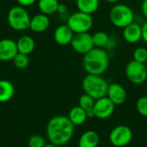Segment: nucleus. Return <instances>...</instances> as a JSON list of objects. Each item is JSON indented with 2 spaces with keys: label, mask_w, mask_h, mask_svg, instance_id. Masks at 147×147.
<instances>
[{
  "label": "nucleus",
  "mask_w": 147,
  "mask_h": 147,
  "mask_svg": "<svg viewBox=\"0 0 147 147\" xmlns=\"http://www.w3.org/2000/svg\"><path fill=\"white\" fill-rule=\"evenodd\" d=\"M74 127L68 116H55L47 123V139L52 144L59 146H64L71 140L74 134Z\"/></svg>",
  "instance_id": "nucleus-1"
},
{
  "label": "nucleus",
  "mask_w": 147,
  "mask_h": 147,
  "mask_svg": "<svg viewBox=\"0 0 147 147\" xmlns=\"http://www.w3.org/2000/svg\"><path fill=\"white\" fill-rule=\"evenodd\" d=\"M83 66L87 74L102 75L109 66V55L107 50L94 47L84 55Z\"/></svg>",
  "instance_id": "nucleus-2"
},
{
  "label": "nucleus",
  "mask_w": 147,
  "mask_h": 147,
  "mask_svg": "<svg viewBox=\"0 0 147 147\" xmlns=\"http://www.w3.org/2000/svg\"><path fill=\"white\" fill-rule=\"evenodd\" d=\"M109 84L102 75L87 74L82 82V87L85 94L95 100L107 96Z\"/></svg>",
  "instance_id": "nucleus-3"
},
{
  "label": "nucleus",
  "mask_w": 147,
  "mask_h": 147,
  "mask_svg": "<svg viewBox=\"0 0 147 147\" xmlns=\"http://www.w3.org/2000/svg\"><path fill=\"white\" fill-rule=\"evenodd\" d=\"M109 20L115 28L123 29L134 22V13L130 6L118 3L110 9Z\"/></svg>",
  "instance_id": "nucleus-4"
},
{
  "label": "nucleus",
  "mask_w": 147,
  "mask_h": 147,
  "mask_svg": "<svg viewBox=\"0 0 147 147\" xmlns=\"http://www.w3.org/2000/svg\"><path fill=\"white\" fill-rule=\"evenodd\" d=\"M31 16L26 8L20 5L13 6L7 14L9 26L15 31H24L29 28Z\"/></svg>",
  "instance_id": "nucleus-5"
},
{
  "label": "nucleus",
  "mask_w": 147,
  "mask_h": 147,
  "mask_svg": "<svg viewBox=\"0 0 147 147\" xmlns=\"http://www.w3.org/2000/svg\"><path fill=\"white\" fill-rule=\"evenodd\" d=\"M66 24L74 34L88 33L94 25V20L91 15L77 11L68 16Z\"/></svg>",
  "instance_id": "nucleus-6"
},
{
  "label": "nucleus",
  "mask_w": 147,
  "mask_h": 147,
  "mask_svg": "<svg viewBox=\"0 0 147 147\" xmlns=\"http://www.w3.org/2000/svg\"><path fill=\"white\" fill-rule=\"evenodd\" d=\"M127 79L134 84H142L147 79L146 64L140 63L135 60L129 61L125 68Z\"/></svg>",
  "instance_id": "nucleus-7"
},
{
  "label": "nucleus",
  "mask_w": 147,
  "mask_h": 147,
  "mask_svg": "<svg viewBox=\"0 0 147 147\" xmlns=\"http://www.w3.org/2000/svg\"><path fill=\"white\" fill-rule=\"evenodd\" d=\"M133 137V131L129 127L120 125L111 130L109 134V141L114 146L124 147L132 141Z\"/></svg>",
  "instance_id": "nucleus-8"
},
{
  "label": "nucleus",
  "mask_w": 147,
  "mask_h": 147,
  "mask_svg": "<svg viewBox=\"0 0 147 147\" xmlns=\"http://www.w3.org/2000/svg\"><path fill=\"white\" fill-rule=\"evenodd\" d=\"M71 48L79 54H86L90 50H92L95 46L93 43L92 34L88 33L74 34V36L70 44Z\"/></svg>",
  "instance_id": "nucleus-9"
},
{
  "label": "nucleus",
  "mask_w": 147,
  "mask_h": 147,
  "mask_svg": "<svg viewBox=\"0 0 147 147\" xmlns=\"http://www.w3.org/2000/svg\"><path fill=\"white\" fill-rule=\"evenodd\" d=\"M115 109V105L106 96L104 97L96 100L93 112L95 117L104 120L109 118L114 114Z\"/></svg>",
  "instance_id": "nucleus-10"
},
{
  "label": "nucleus",
  "mask_w": 147,
  "mask_h": 147,
  "mask_svg": "<svg viewBox=\"0 0 147 147\" xmlns=\"http://www.w3.org/2000/svg\"><path fill=\"white\" fill-rule=\"evenodd\" d=\"M17 53L18 50L16 40L9 38L0 40V61H10Z\"/></svg>",
  "instance_id": "nucleus-11"
},
{
  "label": "nucleus",
  "mask_w": 147,
  "mask_h": 147,
  "mask_svg": "<svg viewBox=\"0 0 147 147\" xmlns=\"http://www.w3.org/2000/svg\"><path fill=\"white\" fill-rule=\"evenodd\" d=\"M122 37L129 44L139 43L142 40V26L138 22H132L122 29Z\"/></svg>",
  "instance_id": "nucleus-12"
},
{
  "label": "nucleus",
  "mask_w": 147,
  "mask_h": 147,
  "mask_svg": "<svg viewBox=\"0 0 147 147\" xmlns=\"http://www.w3.org/2000/svg\"><path fill=\"white\" fill-rule=\"evenodd\" d=\"M107 96L116 106V105H121L126 102L127 94L125 88L121 84L118 83H113L109 85Z\"/></svg>",
  "instance_id": "nucleus-13"
},
{
  "label": "nucleus",
  "mask_w": 147,
  "mask_h": 147,
  "mask_svg": "<svg viewBox=\"0 0 147 147\" xmlns=\"http://www.w3.org/2000/svg\"><path fill=\"white\" fill-rule=\"evenodd\" d=\"M73 36L74 33L66 23L59 25L53 32V39L55 42L60 46H67L71 44Z\"/></svg>",
  "instance_id": "nucleus-14"
},
{
  "label": "nucleus",
  "mask_w": 147,
  "mask_h": 147,
  "mask_svg": "<svg viewBox=\"0 0 147 147\" xmlns=\"http://www.w3.org/2000/svg\"><path fill=\"white\" fill-rule=\"evenodd\" d=\"M49 16L40 13L31 17L29 29L34 33H43L50 27Z\"/></svg>",
  "instance_id": "nucleus-15"
},
{
  "label": "nucleus",
  "mask_w": 147,
  "mask_h": 147,
  "mask_svg": "<svg viewBox=\"0 0 147 147\" xmlns=\"http://www.w3.org/2000/svg\"><path fill=\"white\" fill-rule=\"evenodd\" d=\"M18 53L29 55L35 48V40L30 35H22L16 40Z\"/></svg>",
  "instance_id": "nucleus-16"
},
{
  "label": "nucleus",
  "mask_w": 147,
  "mask_h": 147,
  "mask_svg": "<svg viewBox=\"0 0 147 147\" xmlns=\"http://www.w3.org/2000/svg\"><path fill=\"white\" fill-rule=\"evenodd\" d=\"M100 142L99 134L93 130L84 132L78 140V147H97Z\"/></svg>",
  "instance_id": "nucleus-17"
},
{
  "label": "nucleus",
  "mask_w": 147,
  "mask_h": 147,
  "mask_svg": "<svg viewBox=\"0 0 147 147\" xmlns=\"http://www.w3.org/2000/svg\"><path fill=\"white\" fill-rule=\"evenodd\" d=\"M15 95L14 84L6 79L0 80V102H7L12 99Z\"/></svg>",
  "instance_id": "nucleus-18"
},
{
  "label": "nucleus",
  "mask_w": 147,
  "mask_h": 147,
  "mask_svg": "<svg viewBox=\"0 0 147 147\" xmlns=\"http://www.w3.org/2000/svg\"><path fill=\"white\" fill-rule=\"evenodd\" d=\"M76 6L78 11L93 15L100 7V0H76Z\"/></svg>",
  "instance_id": "nucleus-19"
},
{
  "label": "nucleus",
  "mask_w": 147,
  "mask_h": 147,
  "mask_svg": "<svg viewBox=\"0 0 147 147\" xmlns=\"http://www.w3.org/2000/svg\"><path fill=\"white\" fill-rule=\"evenodd\" d=\"M68 118L74 126H81L85 123L88 119V115L86 111L84 110L81 107L75 106L70 110Z\"/></svg>",
  "instance_id": "nucleus-20"
},
{
  "label": "nucleus",
  "mask_w": 147,
  "mask_h": 147,
  "mask_svg": "<svg viewBox=\"0 0 147 147\" xmlns=\"http://www.w3.org/2000/svg\"><path fill=\"white\" fill-rule=\"evenodd\" d=\"M59 4V0H38L37 6L40 13L47 16H51L57 13L58 6Z\"/></svg>",
  "instance_id": "nucleus-21"
},
{
  "label": "nucleus",
  "mask_w": 147,
  "mask_h": 147,
  "mask_svg": "<svg viewBox=\"0 0 147 147\" xmlns=\"http://www.w3.org/2000/svg\"><path fill=\"white\" fill-rule=\"evenodd\" d=\"M95 102L96 100L87 95V94H84L80 96L79 100H78V106L81 107L84 110L86 111L87 113V115H88V118H90V117H95L94 115V112H93V109H94V106H95Z\"/></svg>",
  "instance_id": "nucleus-22"
},
{
  "label": "nucleus",
  "mask_w": 147,
  "mask_h": 147,
  "mask_svg": "<svg viewBox=\"0 0 147 147\" xmlns=\"http://www.w3.org/2000/svg\"><path fill=\"white\" fill-rule=\"evenodd\" d=\"M92 39L95 47L105 49L109 42L110 36L104 31H97L92 34Z\"/></svg>",
  "instance_id": "nucleus-23"
},
{
  "label": "nucleus",
  "mask_w": 147,
  "mask_h": 147,
  "mask_svg": "<svg viewBox=\"0 0 147 147\" xmlns=\"http://www.w3.org/2000/svg\"><path fill=\"white\" fill-rule=\"evenodd\" d=\"M12 62H13L14 65L17 69L22 70V69H25V68H27L28 66V65H29V58H28V55L18 53L14 57V59H12Z\"/></svg>",
  "instance_id": "nucleus-24"
},
{
  "label": "nucleus",
  "mask_w": 147,
  "mask_h": 147,
  "mask_svg": "<svg viewBox=\"0 0 147 147\" xmlns=\"http://www.w3.org/2000/svg\"><path fill=\"white\" fill-rule=\"evenodd\" d=\"M133 59L137 62H140V63L146 64L147 48L144 47H137L133 53Z\"/></svg>",
  "instance_id": "nucleus-25"
},
{
  "label": "nucleus",
  "mask_w": 147,
  "mask_h": 147,
  "mask_svg": "<svg viewBox=\"0 0 147 147\" xmlns=\"http://www.w3.org/2000/svg\"><path fill=\"white\" fill-rule=\"evenodd\" d=\"M136 109L139 114L147 117V96H141L138 99L136 102Z\"/></svg>",
  "instance_id": "nucleus-26"
},
{
  "label": "nucleus",
  "mask_w": 147,
  "mask_h": 147,
  "mask_svg": "<svg viewBox=\"0 0 147 147\" xmlns=\"http://www.w3.org/2000/svg\"><path fill=\"white\" fill-rule=\"evenodd\" d=\"M46 145L45 140L43 137L40 135H33L28 140V146L29 147H44Z\"/></svg>",
  "instance_id": "nucleus-27"
},
{
  "label": "nucleus",
  "mask_w": 147,
  "mask_h": 147,
  "mask_svg": "<svg viewBox=\"0 0 147 147\" xmlns=\"http://www.w3.org/2000/svg\"><path fill=\"white\" fill-rule=\"evenodd\" d=\"M16 1L18 3V5L24 7V8H28L34 4L38 0H16Z\"/></svg>",
  "instance_id": "nucleus-28"
},
{
  "label": "nucleus",
  "mask_w": 147,
  "mask_h": 147,
  "mask_svg": "<svg viewBox=\"0 0 147 147\" xmlns=\"http://www.w3.org/2000/svg\"><path fill=\"white\" fill-rule=\"evenodd\" d=\"M68 11V8L67 5L63 3H59V6H58V9H57V13H59V15H65L66 14Z\"/></svg>",
  "instance_id": "nucleus-29"
},
{
  "label": "nucleus",
  "mask_w": 147,
  "mask_h": 147,
  "mask_svg": "<svg viewBox=\"0 0 147 147\" xmlns=\"http://www.w3.org/2000/svg\"><path fill=\"white\" fill-rule=\"evenodd\" d=\"M142 40L147 44V21L142 25Z\"/></svg>",
  "instance_id": "nucleus-30"
},
{
  "label": "nucleus",
  "mask_w": 147,
  "mask_h": 147,
  "mask_svg": "<svg viewBox=\"0 0 147 147\" xmlns=\"http://www.w3.org/2000/svg\"><path fill=\"white\" fill-rule=\"evenodd\" d=\"M141 10L144 15V16L147 19V0H143L141 4Z\"/></svg>",
  "instance_id": "nucleus-31"
},
{
  "label": "nucleus",
  "mask_w": 147,
  "mask_h": 147,
  "mask_svg": "<svg viewBox=\"0 0 147 147\" xmlns=\"http://www.w3.org/2000/svg\"><path fill=\"white\" fill-rule=\"evenodd\" d=\"M108 3H118L121 0H106Z\"/></svg>",
  "instance_id": "nucleus-32"
},
{
  "label": "nucleus",
  "mask_w": 147,
  "mask_h": 147,
  "mask_svg": "<svg viewBox=\"0 0 147 147\" xmlns=\"http://www.w3.org/2000/svg\"><path fill=\"white\" fill-rule=\"evenodd\" d=\"M44 147H59V146H56V145H54V144L50 143V144H48V145H45V146Z\"/></svg>",
  "instance_id": "nucleus-33"
},
{
  "label": "nucleus",
  "mask_w": 147,
  "mask_h": 147,
  "mask_svg": "<svg viewBox=\"0 0 147 147\" xmlns=\"http://www.w3.org/2000/svg\"><path fill=\"white\" fill-rule=\"evenodd\" d=\"M146 66H147V62H146Z\"/></svg>",
  "instance_id": "nucleus-34"
}]
</instances>
